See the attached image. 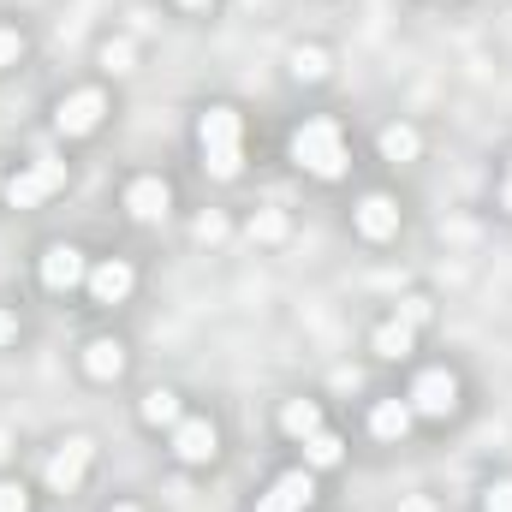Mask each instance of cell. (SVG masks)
<instances>
[{
  "instance_id": "1",
  "label": "cell",
  "mask_w": 512,
  "mask_h": 512,
  "mask_svg": "<svg viewBox=\"0 0 512 512\" xmlns=\"http://www.w3.org/2000/svg\"><path fill=\"white\" fill-rule=\"evenodd\" d=\"M292 161L316 179H340L346 173V143H340V126L334 120H304L298 137H292Z\"/></svg>"
},
{
  "instance_id": "2",
  "label": "cell",
  "mask_w": 512,
  "mask_h": 512,
  "mask_svg": "<svg viewBox=\"0 0 512 512\" xmlns=\"http://www.w3.org/2000/svg\"><path fill=\"white\" fill-rule=\"evenodd\" d=\"M239 114L233 108H209L203 114V126H197V137H203V167L215 173V179H239V167H245V155H239Z\"/></svg>"
},
{
  "instance_id": "3",
  "label": "cell",
  "mask_w": 512,
  "mask_h": 512,
  "mask_svg": "<svg viewBox=\"0 0 512 512\" xmlns=\"http://www.w3.org/2000/svg\"><path fill=\"white\" fill-rule=\"evenodd\" d=\"M66 185V161H36V167H24V173H12L0 191H6V203L12 209H36L42 197H54Z\"/></svg>"
},
{
  "instance_id": "4",
  "label": "cell",
  "mask_w": 512,
  "mask_h": 512,
  "mask_svg": "<svg viewBox=\"0 0 512 512\" xmlns=\"http://www.w3.org/2000/svg\"><path fill=\"white\" fill-rule=\"evenodd\" d=\"M417 417H453L459 411V382L447 376V370H423L417 382H411V399H405Z\"/></svg>"
},
{
  "instance_id": "5",
  "label": "cell",
  "mask_w": 512,
  "mask_h": 512,
  "mask_svg": "<svg viewBox=\"0 0 512 512\" xmlns=\"http://www.w3.org/2000/svg\"><path fill=\"white\" fill-rule=\"evenodd\" d=\"M90 453H96V441H90V435H72V441L48 459V489H54V495H72V489L84 483V471H90Z\"/></svg>"
},
{
  "instance_id": "6",
  "label": "cell",
  "mask_w": 512,
  "mask_h": 512,
  "mask_svg": "<svg viewBox=\"0 0 512 512\" xmlns=\"http://www.w3.org/2000/svg\"><path fill=\"white\" fill-rule=\"evenodd\" d=\"M90 280V262L78 245H48L42 251V286L48 292H72V286H84Z\"/></svg>"
},
{
  "instance_id": "7",
  "label": "cell",
  "mask_w": 512,
  "mask_h": 512,
  "mask_svg": "<svg viewBox=\"0 0 512 512\" xmlns=\"http://www.w3.org/2000/svg\"><path fill=\"white\" fill-rule=\"evenodd\" d=\"M102 114H108V96L102 90H78V96H66L54 108V126L66 131V137H84V131L102 126Z\"/></svg>"
},
{
  "instance_id": "8",
  "label": "cell",
  "mask_w": 512,
  "mask_h": 512,
  "mask_svg": "<svg viewBox=\"0 0 512 512\" xmlns=\"http://www.w3.org/2000/svg\"><path fill=\"white\" fill-rule=\"evenodd\" d=\"M215 447H221V441H215V423H209V417H179V423H173V453H179L185 465H209Z\"/></svg>"
},
{
  "instance_id": "9",
  "label": "cell",
  "mask_w": 512,
  "mask_h": 512,
  "mask_svg": "<svg viewBox=\"0 0 512 512\" xmlns=\"http://www.w3.org/2000/svg\"><path fill=\"white\" fill-rule=\"evenodd\" d=\"M316 501V483H310V471H286L262 501H256V512H304Z\"/></svg>"
},
{
  "instance_id": "10",
  "label": "cell",
  "mask_w": 512,
  "mask_h": 512,
  "mask_svg": "<svg viewBox=\"0 0 512 512\" xmlns=\"http://www.w3.org/2000/svg\"><path fill=\"white\" fill-rule=\"evenodd\" d=\"M84 286H90V298H96V304H120V298L131 292V262H120V256H108V262H96Z\"/></svg>"
},
{
  "instance_id": "11",
  "label": "cell",
  "mask_w": 512,
  "mask_h": 512,
  "mask_svg": "<svg viewBox=\"0 0 512 512\" xmlns=\"http://www.w3.org/2000/svg\"><path fill=\"white\" fill-rule=\"evenodd\" d=\"M358 233H364V239H393V233H399V209H393V197L370 191V197L358 203Z\"/></svg>"
},
{
  "instance_id": "12",
  "label": "cell",
  "mask_w": 512,
  "mask_h": 512,
  "mask_svg": "<svg viewBox=\"0 0 512 512\" xmlns=\"http://www.w3.org/2000/svg\"><path fill=\"white\" fill-rule=\"evenodd\" d=\"M126 209L137 215V221H161L167 209H173V191L161 185V179H137L126 191Z\"/></svg>"
},
{
  "instance_id": "13",
  "label": "cell",
  "mask_w": 512,
  "mask_h": 512,
  "mask_svg": "<svg viewBox=\"0 0 512 512\" xmlns=\"http://www.w3.org/2000/svg\"><path fill=\"white\" fill-rule=\"evenodd\" d=\"M411 417H417V411H411L405 399H382V405L370 411V435H376V441H405Z\"/></svg>"
},
{
  "instance_id": "14",
  "label": "cell",
  "mask_w": 512,
  "mask_h": 512,
  "mask_svg": "<svg viewBox=\"0 0 512 512\" xmlns=\"http://www.w3.org/2000/svg\"><path fill=\"white\" fill-rule=\"evenodd\" d=\"M84 370H90L96 382H114V376L126 370V346H120V340H90V352H84Z\"/></svg>"
},
{
  "instance_id": "15",
  "label": "cell",
  "mask_w": 512,
  "mask_h": 512,
  "mask_svg": "<svg viewBox=\"0 0 512 512\" xmlns=\"http://www.w3.org/2000/svg\"><path fill=\"white\" fill-rule=\"evenodd\" d=\"M346 459V441L334 435V429H316V435H304V465L310 471H334Z\"/></svg>"
},
{
  "instance_id": "16",
  "label": "cell",
  "mask_w": 512,
  "mask_h": 512,
  "mask_svg": "<svg viewBox=\"0 0 512 512\" xmlns=\"http://www.w3.org/2000/svg\"><path fill=\"white\" fill-rule=\"evenodd\" d=\"M280 429H286V435H298V441H304V435H316V429H322V405H316V399H292V405L280 411Z\"/></svg>"
},
{
  "instance_id": "17",
  "label": "cell",
  "mask_w": 512,
  "mask_h": 512,
  "mask_svg": "<svg viewBox=\"0 0 512 512\" xmlns=\"http://www.w3.org/2000/svg\"><path fill=\"white\" fill-rule=\"evenodd\" d=\"M143 423H155V429H173V423H179V393H167V387H149V393H143Z\"/></svg>"
},
{
  "instance_id": "18",
  "label": "cell",
  "mask_w": 512,
  "mask_h": 512,
  "mask_svg": "<svg viewBox=\"0 0 512 512\" xmlns=\"http://www.w3.org/2000/svg\"><path fill=\"white\" fill-rule=\"evenodd\" d=\"M411 334H417V328H405V322L393 316V322L376 328V352H382V358H405V352H411Z\"/></svg>"
},
{
  "instance_id": "19",
  "label": "cell",
  "mask_w": 512,
  "mask_h": 512,
  "mask_svg": "<svg viewBox=\"0 0 512 512\" xmlns=\"http://www.w3.org/2000/svg\"><path fill=\"white\" fill-rule=\"evenodd\" d=\"M382 155L387 161H411V155H417V131L411 126H387L382 131Z\"/></svg>"
},
{
  "instance_id": "20",
  "label": "cell",
  "mask_w": 512,
  "mask_h": 512,
  "mask_svg": "<svg viewBox=\"0 0 512 512\" xmlns=\"http://www.w3.org/2000/svg\"><path fill=\"white\" fill-rule=\"evenodd\" d=\"M292 72H298L304 84H316V78H328V54H322V48H298V54H292Z\"/></svg>"
},
{
  "instance_id": "21",
  "label": "cell",
  "mask_w": 512,
  "mask_h": 512,
  "mask_svg": "<svg viewBox=\"0 0 512 512\" xmlns=\"http://www.w3.org/2000/svg\"><path fill=\"white\" fill-rule=\"evenodd\" d=\"M483 512H512V483H489L483 489Z\"/></svg>"
},
{
  "instance_id": "22",
  "label": "cell",
  "mask_w": 512,
  "mask_h": 512,
  "mask_svg": "<svg viewBox=\"0 0 512 512\" xmlns=\"http://www.w3.org/2000/svg\"><path fill=\"white\" fill-rule=\"evenodd\" d=\"M102 66L108 72H131V42H108L102 48Z\"/></svg>"
},
{
  "instance_id": "23",
  "label": "cell",
  "mask_w": 512,
  "mask_h": 512,
  "mask_svg": "<svg viewBox=\"0 0 512 512\" xmlns=\"http://www.w3.org/2000/svg\"><path fill=\"white\" fill-rule=\"evenodd\" d=\"M0 512H30V495H24V483H0Z\"/></svg>"
},
{
  "instance_id": "24",
  "label": "cell",
  "mask_w": 512,
  "mask_h": 512,
  "mask_svg": "<svg viewBox=\"0 0 512 512\" xmlns=\"http://www.w3.org/2000/svg\"><path fill=\"white\" fill-rule=\"evenodd\" d=\"M399 322H405V328H423V322H429V298H405V304H399Z\"/></svg>"
},
{
  "instance_id": "25",
  "label": "cell",
  "mask_w": 512,
  "mask_h": 512,
  "mask_svg": "<svg viewBox=\"0 0 512 512\" xmlns=\"http://www.w3.org/2000/svg\"><path fill=\"white\" fill-rule=\"evenodd\" d=\"M18 54H24V36H18V30H0V72L18 66Z\"/></svg>"
},
{
  "instance_id": "26",
  "label": "cell",
  "mask_w": 512,
  "mask_h": 512,
  "mask_svg": "<svg viewBox=\"0 0 512 512\" xmlns=\"http://www.w3.org/2000/svg\"><path fill=\"white\" fill-rule=\"evenodd\" d=\"M251 233H256V239H280V233H286V221H280V215H262Z\"/></svg>"
},
{
  "instance_id": "27",
  "label": "cell",
  "mask_w": 512,
  "mask_h": 512,
  "mask_svg": "<svg viewBox=\"0 0 512 512\" xmlns=\"http://www.w3.org/2000/svg\"><path fill=\"white\" fill-rule=\"evenodd\" d=\"M18 340V316L12 310H0V346H12Z\"/></svg>"
},
{
  "instance_id": "28",
  "label": "cell",
  "mask_w": 512,
  "mask_h": 512,
  "mask_svg": "<svg viewBox=\"0 0 512 512\" xmlns=\"http://www.w3.org/2000/svg\"><path fill=\"white\" fill-rule=\"evenodd\" d=\"M221 233H227V227H221L215 215H203V221H197V239H221Z\"/></svg>"
},
{
  "instance_id": "29",
  "label": "cell",
  "mask_w": 512,
  "mask_h": 512,
  "mask_svg": "<svg viewBox=\"0 0 512 512\" xmlns=\"http://www.w3.org/2000/svg\"><path fill=\"white\" fill-rule=\"evenodd\" d=\"M501 203H507V209H512V173H507V185H501Z\"/></svg>"
},
{
  "instance_id": "30",
  "label": "cell",
  "mask_w": 512,
  "mask_h": 512,
  "mask_svg": "<svg viewBox=\"0 0 512 512\" xmlns=\"http://www.w3.org/2000/svg\"><path fill=\"white\" fill-rule=\"evenodd\" d=\"M179 6H209V0H179Z\"/></svg>"
},
{
  "instance_id": "31",
  "label": "cell",
  "mask_w": 512,
  "mask_h": 512,
  "mask_svg": "<svg viewBox=\"0 0 512 512\" xmlns=\"http://www.w3.org/2000/svg\"><path fill=\"white\" fill-rule=\"evenodd\" d=\"M114 512H137V507H114Z\"/></svg>"
}]
</instances>
